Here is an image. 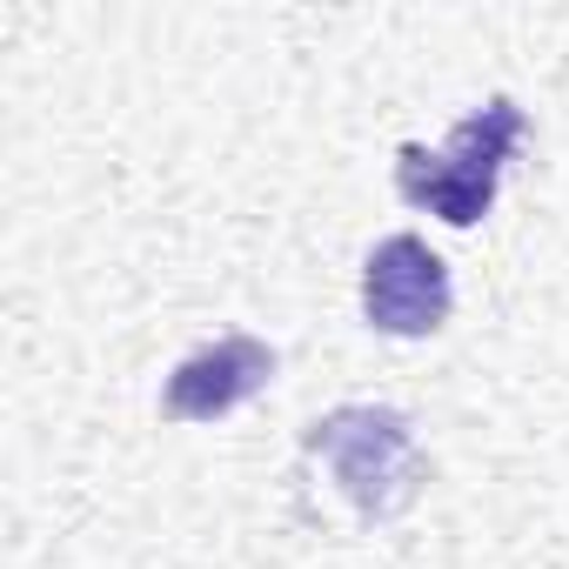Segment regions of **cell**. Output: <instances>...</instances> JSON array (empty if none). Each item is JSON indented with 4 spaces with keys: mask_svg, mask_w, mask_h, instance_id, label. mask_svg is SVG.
<instances>
[{
    "mask_svg": "<svg viewBox=\"0 0 569 569\" xmlns=\"http://www.w3.org/2000/svg\"><path fill=\"white\" fill-rule=\"evenodd\" d=\"M516 148H522V108L516 101H489L482 114L456 121L436 154L422 141H409L396 154V188H402V201L442 214L449 228H476L496 208V181H502Z\"/></svg>",
    "mask_w": 569,
    "mask_h": 569,
    "instance_id": "obj_2",
    "label": "cell"
},
{
    "mask_svg": "<svg viewBox=\"0 0 569 569\" xmlns=\"http://www.w3.org/2000/svg\"><path fill=\"white\" fill-rule=\"evenodd\" d=\"M274 382V349L261 336H214L208 349H194L188 362H174L161 409L174 422H214L228 409H241L248 396H261Z\"/></svg>",
    "mask_w": 569,
    "mask_h": 569,
    "instance_id": "obj_4",
    "label": "cell"
},
{
    "mask_svg": "<svg viewBox=\"0 0 569 569\" xmlns=\"http://www.w3.org/2000/svg\"><path fill=\"white\" fill-rule=\"evenodd\" d=\"M456 289H449V261L422 234H382L362 261V316L376 336L422 342L449 322Z\"/></svg>",
    "mask_w": 569,
    "mask_h": 569,
    "instance_id": "obj_3",
    "label": "cell"
},
{
    "mask_svg": "<svg viewBox=\"0 0 569 569\" xmlns=\"http://www.w3.org/2000/svg\"><path fill=\"white\" fill-rule=\"evenodd\" d=\"M302 449L336 476V489L369 516V522H389L402 516L429 469H422V449H416V429L402 409H376V402H349V409H329L302 429Z\"/></svg>",
    "mask_w": 569,
    "mask_h": 569,
    "instance_id": "obj_1",
    "label": "cell"
}]
</instances>
